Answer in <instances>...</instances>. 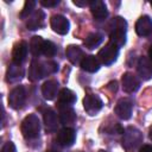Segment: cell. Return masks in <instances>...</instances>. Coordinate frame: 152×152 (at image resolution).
I'll return each instance as SVG.
<instances>
[{"label":"cell","mask_w":152,"mask_h":152,"mask_svg":"<svg viewBox=\"0 0 152 152\" xmlns=\"http://www.w3.org/2000/svg\"><path fill=\"white\" fill-rule=\"evenodd\" d=\"M135 32L140 37H146L152 32V19L148 15L140 17L135 23Z\"/></svg>","instance_id":"cell-15"},{"label":"cell","mask_w":152,"mask_h":152,"mask_svg":"<svg viewBox=\"0 0 152 152\" xmlns=\"http://www.w3.org/2000/svg\"><path fill=\"white\" fill-rule=\"evenodd\" d=\"M1 152H17V150H15V146L12 141H7V142L4 144L2 148H1Z\"/></svg>","instance_id":"cell-28"},{"label":"cell","mask_w":152,"mask_h":152,"mask_svg":"<svg viewBox=\"0 0 152 152\" xmlns=\"http://www.w3.org/2000/svg\"><path fill=\"white\" fill-rule=\"evenodd\" d=\"M115 114L122 119V120H128L132 115V110H133V101L131 99H121L118 101L116 106H115Z\"/></svg>","instance_id":"cell-8"},{"label":"cell","mask_w":152,"mask_h":152,"mask_svg":"<svg viewBox=\"0 0 152 152\" xmlns=\"http://www.w3.org/2000/svg\"><path fill=\"white\" fill-rule=\"evenodd\" d=\"M148 59L152 62V45H151L150 49H148Z\"/></svg>","instance_id":"cell-32"},{"label":"cell","mask_w":152,"mask_h":152,"mask_svg":"<svg viewBox=\"0 0 152 152\" xmlns=\"http://www.w3.org/2000/svg\"><path fill=\"white\" fill-rule=\"evenodd\" d=\"M81 68L88 72H96L100 69V61L97 57L89 55V56H84V58L81 62Z\"/></svg>","instance_id":"cell-21"},{"label":"cell","mask_w":152,"mask_h":152,"mask_svg":"<svg viewBox=\"0 0 152 152\" xmlns=\"http://www.w3.org/2000/svg\"><path fill=\"white\" fill-rule=\"evenodd\" d=\"M58 70V64L53 61H48V62H40L34 59L31 63L30 70H28V78L31 81H38L46 75L53 74Z\"/></svg>","instance_id":"cell-1"},{"label":"cell","mask_w":152,"mask_h":152,"mask_svg":"<svg viewBox=\"0 0 152 152\" xmlns=\"http://www.w3.org/2000/svg\"><path fill=\"white\" fill-rule=\"evenodd\" d=\"M43 43L44 39H42V37L39 36H34L32 37L31 42H30V51L33 56H39L42 55V49H43Z\"/></svg>","instance_id":"cell-25"},{"label":"cell","mask_w":152,"mask_h":152,"mask_svg":"<svg viewBox=\"0 0 152 152\" xmlns=\"http://www.w3.org/2000/svg\"><path fill=\"white\" fill-rule=\"evenodd\" d=\"M72 2H74V5L80 6V7H84V6H87V5L90 4V1H86V0H83V1H81V0H74Z\"/></svg>","instance_id":"cell-30"},{"label":"cell","mask_w":152,"mask_h":152,"mask_svg":"<svg viewBox=\"0 0 152 152\" xmlns=\"http://www.w3.org/2000/svg\"><path fill=\"white\" fill-rule=\"evenodd\" d=\"M65 55H66V58L72 64H81L82 59L84 58L82 49L77 45H69L65 50Z\"/></svg>","instance_id":"cell-20"},{"label":"cell","mask_w":152,"mask_h":152,"mask_svg":"<svg viewBox=\"0 0 152 152\" xmlns=\"http://www.w3.org/2000/svg\"><path fill=\"white\" fill-rule=\"evenodd\" d=\"M121 83L124 91H126L127 94H132L137 91L140 87V80L132 72H125L121 78Z\"/></svg>","instance_id":"cell-10"},{"label":"cell","mask_w":152,"mask_h":152,"mask_svg":"<svg viewBox=\"0 0 152 152\" xmlns=\"http://www.w3.org/2000/svg\"><path fill=\"white\" fill-rule=\"evenodd\" d=\"M99 152H107V151H99Z\"/></svg>","instance_id":"cell-35"},{"label":"cell","mask_w":152,"mask_h":152,"mask_svg":"<svg viewBox=\"0 0 152 152\" xmlns=\"http://www.w3.org/2000/svg\"><path fill=\"white\" fill-rule=\"evenodd\" d=\"M56 52H57L56 45L51 40H44L43 49H42V55H44L46 57H53L56 55Z\"/></svg>","instance_id":"cell-26"},{"label":"cell","mask_w":152,"mask_h":152,"mask_svg":"<svg viewBox=\"0 0 152 152\" xmlns=\"http://www.w3.org/2000/svg\"><path fill=\"white\" fill-rule=\"evenodd\" d=\"M23 74H24V71H23L21 66L12 63L7 69V81L8 82H15V81L21 78Z\"/></svg>","instance_id":"cell-24"},{"label":"cell","mask_w":152,"mask_h":152,"mask_svg":"<svg viewBox=\"0 0 152 152\" xmlns=\"http://www.w3.org/2000/svg\"><path fill=\"white\" fill-rule=\"evenodd\" d=\"M59 83L56 80H48L42 86V95L45 100H53L58 93Z\"/></svg>","instance_id":"cell-17"},{"label":"cell","mask_w":152,"mask_h":152,"mask_svg":"<svg viewBox=\"0 0 152 152\" xmlns=\"http://www.w3.org/2000/svg\"><path fill=\"white\" fill-rule=\"evenodd\" d=\"M142 141V134L139 129H137L135 127H127L125 133H124V138H122V146L127 150H134L137 148Z\"/></svg>","instance_id":"cell-4"},{"label":"cell","mask_w":152,"mask_h":152,"mask_svg":"<svg viewBox=\"0 0 152 152\" xmlns=\"http://www.w3.org/2000/svg\"><path fill=\"white\" fill-rule=\"evenodd\" d=\"M21 133L26 139H34L39 135L40 132V122L36 114H28L23 121L20 126Z\"/></svg>","instance_id":"cell-3"},{"label":"cell","mask_w":152,"mask_h":152,"mask_svg":"<svg viewBox=\"0 0 152 152\" xmlns=\"http://www.w3.org/2000/svg\"><path fill=\"white\" fill-rule=\"evenodd\" d=\"M151 6H152V1H151Z\"/></svg>","instance_id":"cell-36"},{"label":"cell","mask_w":152,"mask_h":152,"mask_svg":"<svg viewBox=\"0 0 152 152\" xmlns=\"http://www.w3.org/2000/svg\"><path fill=\"white\" fill-rule=\"evenodd\" d=\"M58 118L59 122L63 125H72L76 121V113L71 106L58 104Z\"/></svg>","instance_id":"cell-11"},{"label":"cell","mask_w":152,"mask_h":152,"mask_svg":"<svg viewBox=\"0 0 152 152\" xmlns=\"http://www.w3.org/2000/svg\"><path fill=\"white\" fill-rule=\"evenodd\" d=\"M43 119H44V125H45V129L48 133H52L57 131V127L59 124H58V119L53 109L45 108L43 110Z\"/></svg>","instance_id":"cell-14"},{"label":"cell","mask_w":152,"mask_h":152,"mask_svg":"<svg viewBox=\"0 0 152 152\" xmlns=\"http://www.w3.org/2000/svg\"><path fill=\"white\" fill-rule=\"evenodd\" d=\"M46 152H57V151H53V150H49V151H46Z\"/></svg>","instance_id":"cell-34"},{"label":"cell","mask_w":152,"mask_h":152,"mask_svg":"<svg viewBox=\"0 0 152 152\" xmlns=\"http://www.w3.org/2000/svg\"><path fill=\"white\" fill-rule=\"evenodd\" d=\"M59 4V0H40V5L44 7H55Z\"/></svg>","instance_id":"cell-29"},{"label":"cell","mask_w":152,"mask_h":152,"mask_svg":"<svg viewBox=\"0 0 152 152\" xmlns=\"http://www.w3.org/2000/svg\"><path fill=\"white\" fill-rule=\"evenodd\" d=\"M126 32H127V23L124 18L116 17L113 20V27L110 31V42L114 43L118 48L125 45L126 43Z\"/></svg>","instance_id":"cell-2"},{"label":"cell","mask_w":152,"mask_h":152,"mask_svg":"<svg viewBox=\"0 0 152 152\" xmlns=\"http://www.w3.org/2000/svg\"><path fill=\"white\" fill-rule=\"evenodd\" d=\"M76 101V95L72 90L68 88H63L58 93V104H68L71 106Z\"/></svg>","instance_id":"cell-22"},{"label":"cell","mask_w":152,"mask_h":152,"mask_svg":"<svg viewBox=\"0 0 152 152\" xmlns=\"http://www.w3.org/2000/svg\"><path fill=\"white\" fill-rule=\"evenodd\" d=\"M139 152H152V145H142L139 148Z\"/></svg>","instance_id":"cell-31"},{"label":"cell","mask_w":152,"mask_h":152,"mask_svg":"<svg viewBox=\"0 0 152 152\" xmlns=\"http://www.w3.org/2000/svg\"><path fill=\"white\" fill-rule=\"evenodd\" d=\"M103 106L102 100L95 95V94H88L84 96L83 99V107L84 110L89 114V115H95Z\"/></svg>","instance_id":"cell-7"},{"label":"cell","mask_w":152,"mask_h":152,"mask_svg":"<svg viewBox=\"0 0 152 152\" xmlns=\"http://www.w3.org/2000/svg\"><path fill=\"white\" fill-rule=\"evenodd\" d=\"M50 25H51V28L58 34H66L70 27L69 20L64 15H61V14L52 15L50 19Z\"/></svg>","instance_id":"cell-9"},{"label":"cell","mask_w":152,"mask_h":152,"mask_svg":"<svg viewBox=\"0 0 152 152\" xmlns=\"http://www.w3.org/2000/svg\"><path fill=\"white\" fill-rule=\"evenodd\" d=\"M26 100V91L23 86H18L13 88L8 95V104L13 109H20Z\"/></svg>","instance_id":"cell-6"},{"label":"cell","mask_w":152,"mask_h":152,"mask_svg":"<svg viewBox=\"0 0 152 152\" xmlns=\"http://www.w3.org/2000/svg\"><path fill=\"white\" fill-rule=\"evenodd\" d=\"M27 51H28V46H27L26 42L21 40L19 43H17L13 48V51H12V62L14 64L20 65L26 59Z\"/></svg>","instance_id":"cell-13"},{"label":"cell","mask_w":152,"mask_h":152,"mask_svg":"<svg viewBox=\"0 0 152 152\" xmlns=\"http://www.w3.org/2000/svg\"><path fill=\"white\" fill-rule=\"evenodd\" d=\"M89 7H90V11H91L93 17L96 20H102V19H104L108 15L107 6L101 0H93V1H90Z\"/></svg>","instance_id":"cell-19"},{"label":"cell","mask_w":152,"mask_h":152,"mask_svg":"<svg viewBox=\"0 0 152 152\" xmlns=\"http://www.w3.org/2000/svg\"><path fill=\"white\" fill-rule=\"evenodd\" d=\"M137 70L142 80L152 78V62L146 57H140L137 64Z\"/></svg>","instance_id":"cell-18"},{"label":"cell","mask_w":152,"mask_h":152,"mask_svg":"<svg viewBox=\"0 0 152 152\" xmlns=\"http://www.w3.org/2000/svg\"><path fill=\"white\" fill-rule=\"evenodd\" d=\"M44 20H45V14L42 10H37L34 11L28 18H27V21H26V27L28 30H38L40 27L44 26Z\"/></svg>","instance_id":"cell-16"},{"label":"cell","mask_w":152,"mask_h":152,"mask_svg":"<svg viewBox=\"0 0 152 152\" xmlns=\"http://www.w3.org/2000/svg\"><path fill=\"white\" fill-rule=\"evenodd\" d=\"M36 7V1L33 0H27L25 1V5L20 12V18L21 19H25V18H28L32 13H33V10Z\"/></svg>","instance_id":"cell-27"},{"label":"cell","mask_w":152,"mask_h":152,"mask_svg":"<svg viewBox=\"0 0 152 152\" xmlns=\"http://www.w3.org/2000/svg\"><path fill=\"white\" fill-rule=\"evenodd\" d=\"M118 55H119V48L114 43L109 42L104 45V48H102L99 51L97 58H99L100 63H102L104 65H110L116 61Z\"/></svg>","instance_id":"cell-5"},{"label":"cell","mask_w":152,"mask_h":152,"mask_svg":"<svg viewBox=\"0 0 152 152\" xmlns=\"http://www.w3.org/2000/svg\"><path fill=\"white\" fill-rule=\"evenodd\" d=\"M75 139H76V133H75V129L71 127H64L59 129L57 133V142L61 146H64V147L71 146L75 142Z\"/></svg>","instance_id":"cell-12"},{"label":"cell","mask_w":152,"mask_h":152,"mask_svg":"<svg viewBox=\"0 0 152 152\" xmlns=\"http://www.w3.org/2000/svg\"><path fill=\"white\" fill-rule=\"evenodd\" d=\"M148 137H150V139L152 140V127L150 128V132H148Z\"/></svg>","instance_id":"cell-33"},{"label":"cell","mask_w":152,"mask_h":152,"mask_svg":"<svg viewBox=\"0 0 152 152\" xmlns=\"http://www.w3.org/2000/svg\"><path fill=\"white\" fill-rule=\"evenodd\" d=\"M102 40H103L102 36H101L100 33L94 32V33H89V34H88V36L84 38L83 44H84V46H86L87 49L93 50V49L97 48V46H99V45L102 43Z\"/></svg>","instance_id":"cell-23"}]
</instances>
